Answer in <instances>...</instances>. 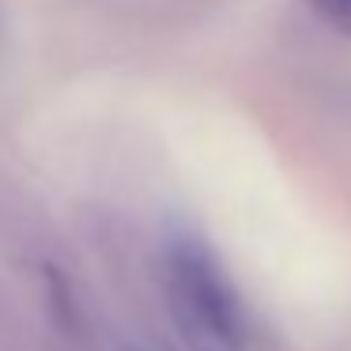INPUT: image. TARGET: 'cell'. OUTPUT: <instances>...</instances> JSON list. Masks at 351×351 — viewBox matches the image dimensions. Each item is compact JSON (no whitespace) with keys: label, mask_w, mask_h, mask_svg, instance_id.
Wrapping results in <instances>:
<instances>
[{"label":"cell","mask_w":351,"mask_h":351,"mask_svg":"<svg viewBox=\"0 0 351 351\" xmlns=\"http://www.w3.org/2000/svg\"><path fill=\"white\" fill-rule=\"evenodd\" d=\"M162 298L189 351H250V321L212 245L174 234L162 250Z\"/></svg>","instance_id":"6da1fadb"},{"label":"cell","mask_w":351,"mask_h":351,"mask_svg":"<svg viewBox=\"0 0 351 351\" xmlns=\"http://www.w3.org/2000/svg\"><path fill=\"white\" fill-rule=\"evenodd\" d=\"M306 4H310V12H317V16L325 19L332 31H340L351 38V0H306Z\"/></svg>","instance_id":"7a4b0ae2"},{"label":"cell","mask_w":351,"mask_h":351,"mask_svg":"<svg viewBox=\"0 0 351 351\" xmlns=\"http://www.w3.org/2000/svg\"><path fill=\"white\" fill-rule=\"evenodd\" d=\"M132 351H155V348H132Z\"/></svg>","instance_id":"3957f363"}]
</instances>
